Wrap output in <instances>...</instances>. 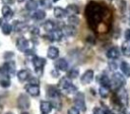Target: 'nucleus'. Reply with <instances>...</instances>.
Segmentation results:
<instances>
[{"mask_svg": "<svg viewBox=\"0 0 130 114\" xmlns=\"http://www.w3.org/2000/svg\"><path fill=\"white\" fill-rule=\"evenodd\" d=\"M85 17L88 23V26L95 31L98 25L102 22L105 16V8L98 2L91 1L85 7Z\"/></svg>", "mask_w": 130, "mask_h": 114, "instance_id": "f257e3e1", "label": "nucleus"}, {"mask_svg": "<svg viewBox=\"0 0 130 114\" xmlns=\"http://www.w3.org/2000/svg\"><path fill=\"white\" fill-rule=\"evenodd\" d=\"M126 83L125 77L122 73L120 72H114L112 77L110 78V88L117 91L121 88H123V86Z\"/></svg>", "mask_w": 130, "mask_h": 114, "instance_id": "f03ea898", "label": "nucleus"}, {"mask_svg": "<svg viewBox=\"0 0 130 114\" xmlns=\"http://www.w3.org/2000/svg\"><path fill=\"white\" fill-rule=\"evenodd\" d=\"M59 88L69 94H73L75 92H77V88L76 86H74L71 82V79H69L67 76H64L61 78L60 82H59Z\"/></svg>", "mask_w": 130, "mask_h": 114, "instance_id": "7ed1b4c3", "label": "nucleus"}, {"mask_svg": "<svg viewBox=\"0 0 130 114\" xmlns=\"http://www.w3.org/2000/svg\"><path fill=\"white\" fill-rule=\"evenodd\" d=\"M16 71V65L15 62L12 60L6 61L3 66L0 68V73H3L5 75V77H9L10 75H13Z\"/></svg>", "mask_w": 130, "mask_h": 114, "instance_id": "20e7f679", "label": "nucleus"}, {"mask_svg": "<svg viewBox=\"0 0 130 114\" xmlns=\"http://www.w3.org/2000/svg\"><path fill=\"white\" fill-rule=\"evenodd\" d=\"M74 107L78 109L79 111H85L86 106H85V99H84V94L83 93H77L74 97Z\"/></svg>", "mask_w": 130, "mask_h": 114, "instance_id": "39448f33", "label": "nucleus"}, {"mask_svg": "<svg viewBox=\"0 0 130 114\" xmlns=\"http://www.w3.org/2000/svg\"><path fill=\"white\" fill-rule=\"evenodd\" d=\"M32 64H34V67H35L36 72L42 73V71H43V69L45 67V64H46V59L43 58V57L35 56L32 58Z\"/></svg>", "mask_w": 130, "mask_h": 114, "instance_id": "423d86ee", "label": "nucleus"}, {"mask_svg": "<svg viewBox=\"0 0 130 114\" xmlns=\"http://www.w3.org/2000/svg\"><path fill=\"white\" fill-rule=\"evenodd\" d=\"M17 105H18V108L21 109V110H26L29 108V105H30V101H29V98L25 95V94H20L17 98Z\"/></svg>", "mask_w": 130, "mask_h": 114, "instance_id": "0eeeda50", "label": "nucleus"}, {"mask_svg": "<svg viewBox=\"0 0 130 114\" xmlns=\"http://www.w3.org/2000/svg\"><path fill=\"white\" fill-rule=\"evenodd\" d=\"M16 47L20 52H25L29 49V42L27 39L21 37L16 41Z\"/></svg>", "mask_w": 130, "mask_h": 114, "instance_id": "6e6552de", "label": "nucleus"}, {"mask_svg": "<svg viewBox=\"0 0 130 114\" xmlns=\"http://www.w3.org/2000/svg\"><path fill=\"white\" fill-rule=\"evenodd\" d=\"M55 67L61 71H67L69 68V63L65 58H58L55 62Z\"/></svg>", "mask_w": 130, "mask_h": 114, "instance_id": "1a4fd4ad", "label": "nucleus"}, {"mask_svg": "<svg viewBox=\"0 0 130 114\" xmlns=\"http://www.w3.org/2000/svg\"><path fill=\"white\" fill-rule=\"evenodd\" d=\"M93 78V70L92 69H87L80 77V82L82 84H88L91 82Z\"/></svg>", "mask_w": 130, "mask_h": 114, "instance_id": "9d476101", "label": "nucleus"}, {"mask_svg": "<svg viewBox=\"0 0 130 114\" xmlns=\"http://www.w3.org/2000/svg\"><path fill=\"white\" fill-rule=\"evenodd\" d=\"M63 36H67V37H73L77 34V31L75 28V26H72V25H64L62 26V30H61Z\"/></svg>", "mask_w": 130, "mask_h": 114, "instance_id": "9b49d317", "label": "nucleus"}, {"mask_svg": "<svg viewBox=\"0 0 130 114\" xmlns=\"http://www.w3.org/2000/svg\"><path fill=\"white\" fill-rule=\"evenodd\" d=\"M25 90L32 97H38L40 95V87H39V84H31V83H29V84H27L25 87Z\"/></svg>", "mask_w": 130, "mask_h": 114, "instance_id": "f8f14e48", "label": "nucleus"}, {"mask_svg": "<svg viewBox=\"0 0 130 114\" xmlns=\"http://www.w3.org/2000/svg\"><path fill=\"white\" fill-rule=\"evenodd\" d=\"M47 96H48L49 98H51L52 100H54V99H59V97H60V92H59V90H58L57 88L50 86V87H48V89H47Z\"/></svg>", "mask_w": 130, "mask_h": 114, "instance_id": "ddd939ff", "label": "nucleus"}, {"mask_svg": "<svg viewBox=\"0 0 130 114\" xmlns=\"http://www.w3.org/2000/svg\"><path fill=\"white\" fill-rule=\"evenodd\" d=\"M47 56L49 59H52V60L57 59L59 56V49L55 46H50L47 51Z\"/></svg>", "mask_w": 130, "mask_h": 114, "instance_id": "4468645a", "label": "nucleus"}, {"mask_svg": "<svg viewBox=\"0 0 130 114\" xmlns=\"http://www.w3.org/2000/svg\"><path fill=\"white\" fill-rule=\"evenodd\" d=\"M106 55H107V57H108L110 60H116L117 58H119L120 52H119V50H118L117 47H112V48H110V49L107 51Z\"/></svg>", "mask_w": 130, "mask_h": 114, "instance_id": "2eb2a0df", "label": "nucleus"}, {"mask_svg": "<svg viewBox=\"0 0 130 114\" xmlns=\"http://www.w3.org/2000/svg\"><path fill=\"white\" fill-rule=\"evenodd\" d=\"M62 37H63V34L60 28H55L53 32H51L49 34L50 41H60L62 39Z\"/></svg>", "mask_w": 130, "mask_h": 114, "instance_id": "dca6fc26", "label": "nucleus"}, {"mask_svg": "<svg viewBox=\"0 0 130 114\" xmlns=\"http://www.w3.org/2000/svg\"><path fill=\"white\" fill-rule=\"evenodd\" d=\"M52 104H51V102H49V101H42L41 102V104H40V109H41V111L43 112V114H48V113H50L51 112V110H52Z\"/></svg>", "mask_w": 130, "mask_h": 114, "instance_id": "f3484780", "label": "nucleus"}, {"mask_svg": "<svg viewBox=\"0 0 130 114\" xmlns=\"http://www.w3.org/2000/svg\"><path fill=\"white\" fill-rule=\"evenodd\" d=\"M65 12H66V14H68L69 16H71V15H76V14L79 13V8H78V6L75 5V4H69V5L66 7Z\"/></svg>", "mask_w": 130, "mask_h": 114, "instance_id": "a211bd4d", "label": "nucleus"}, {"mask_svg": "<svg viewBox=\"0 0 130 114\" xmlns=\"http://www.w3.org/2000/svg\"><path fill=\"white\" fill-rule=\"evenodd\" d=\"M1 12H2V15L3 17L6 19V20H9L10 18H12L13 16V11L11 10V8L8 6V5H4L1 9Z\"/></svg>", "mask_w": 130, "mask_h": 114, "instance_id": "6ab92c4d", "label": "nucleus"}, {"mask_svg": "<svg viewBox=\"0 0 130 114\" xmlns=\"http://www.w3.org/2000/svg\"><path fill=\"white\" fill-rule=\"evenodd\" d=\"M120 69L122 71V73L127 76V77H130V64L126 61H121L120 63Z\"/></svg>", "mask_w": 130, "mask_h": 114, "instance_id": "aec40b11", "label": "nucleus"}, {"mask_svg": "<svg viewBox=\"0 0 130 114\" xmlns=\"http://www.w3.org/2000/svg\"><path fill=\"white\" fill-rule=\"evenodd\" d=\"M121 50L124 56L130 57V41H124L121 45Z\"/></svg>", "mask_w": 130, "mask_h": 114, "instance_id": "412c9836", "label": "nucleus"}, {"mask_svg": "<svg viewBox=\"0 0 130 114\" xmlns=\"http://www.w3.org/2000/svg\"><path fill=\"white\" fill-rule=\"evenodd\" d=\"M54 15H55V17H56V18H59V19L64 18V17L66 16L65 9H64V8H62V7H60V6L55 7V8H54Z\"/></svg>", "mask_w": 130, "mask_h": 114, "instance_id": "4be33fe9", "label": "nucleus"}, {"mask_svg": "<svg viewBox=\"0 0 130 114\" xmlns=\"http://www.w3.org/2000/svg\"><path fill=\"white\" fill-rule=\"evenodd\" d=\"M29 75H30V73H29V70H27V69H21L17 72V77L20 81H24V80L28 79Z\"/></svg>", "mask_w": 130, "mask_h": 114, "instance_id": "5701e85b", "label": "nucleus"}, {"mask_svg": "<svg viewBox=\"0 0 130 114\" xmlns=\"http://www.w3.org/2000/svg\"><path fill=\"white\" fill-rule=\"evenodd\" d=\"M39 6V2L37 0H28L25 4V8L28 11H36L38 9Z\"/></svg>", "mask_w": 130, "mask_h": 114, "instance_id": "b1692460", "label": "nucleus"}, {"mask_svg": "<svg viewBox=\"0 0 130 114\" xmlns=\"http://www.w3.org/2000/svg\"><path fill=\"white\" fill-rule=\"evenodd\" d=\"M55 28H56V24H55V22H54L53 20L49 19V20H46V21H45V23H44V30H45L47 33L50 34V33L53 32Z\"/></svg>", "mask_w": 130, "mask_h": 114, "instance_id": "393cba45", "label": "nucleus"}, {"mask_svg": "<svg viewBox=\"0 0 130 114\" xmlns=\"http://www.w3.org/2000/svg\"><path fill=\"white\" fill-rule=\"evenodd\" d=\"M45 17H46V12L42 9H37L32 14V18L36 20H43Z\"/></svg>", "mask_w": 130, "mask_h": 114, "instance_id": "a878e982", "label": "nucleus"}, {"mask_svg": "<svg viewBox=\"0 0 130 114\" xmlns=\"http://www.w3.org/2000/svg\"><path fill=\"white\" fill-rule=\"evenodd\" d=\"M1 26H2V34L5 35V36L10 35V33L12 32V25H11L10 23H8V22L2 23Z\"/></svg>", "mask_w": 130, "mask_h": 114, "instance_id": "bb28decb", "label": "nucleus"}, {"mask_svg": "<svg viewBox=\"0 0 130 114\" xmlns=\"http://www.w3.org/2000/svg\"><path fill=\"white\" fill-rule=\"evenodd\" d=\"M78 74H79L78 68H77V67H73V68H71V69L68 71L67 77H68L69 79H74V78H76V77L78 76Z\"/></svg>", "mask_w": 130, "mask_h": 114, "instance_id": "cd10ccee", "label": "nucleus"}, {"mask_svg": "<svg viewBox=\"0 0 130 114\" xmlns=\"http://www.w3.org/2000/svg\"><path fill=\"white\" fill-rule=\"evenodd\" d=\"M99 82L101 83V86L109 87V88H110V77H109L107 74H103V75L99 78Z\"/></svg>", "mask_w": 130, "mask_h": 114, "instance_id": "c85d7f7f", "label": "nucleus"}, {"mask_svg": "<svg viewBox=\"0 0 130 114\" xmlns=\"http://www.w3.org/2000/svg\"><path fill=\"white\" fill-rule=\"evenodd\" d=\"M109 93H110V88L109 87H104V86H101L100 89H99V94L102 98H107L109 96Z\"/></svg>", "mask_w": 130, "mask_h": 114, "instance_id": "c756f323", "label": "nucleus"}, {"mask_svg": "<svg viewBox=\"0 0 130 114\" xmlns=\"http://www.w3.org/2000/svg\"><path fill=\"white\" fill-rule=\"evenodd\" d=\"M79 22H80V19L76 15H71V16L68 17V23H69V25H72V26L78 25Z\"/></svg>", "mask_w": 130, "mask_h": 114, "instance_id": "7c9ffc66", "label": "nucleus"}, {"mask_svg": "<svg viewBox=\"0 0 130 114\" xmlns=\"http://www.w3.org/2000/svg\"><path fill=\"white\" fill-rule=\"evenodd\" d=\"M0 86L3 88H8L10 86V79L9 77H4L0 80Z\"/></svg>", "mask_w": 130, "mask_h": 114, "instance_id": "2f4dec72", "label": "nucleus"}, {"mask_svg": "<svg viewBox=\"0 0 130 114\" xmlns=\"http://www.w3.org/2000/svg\"><path fill=\"white\" fill-rule=\"evenodd\" d=\"M40 4L45 8H51L52 7V1L51 0H40Z\"/></svg>", "mask_w": 130, "mask_h": 114, "instance_id": "473e14b6", "label": "nucleus"}, {"mask_svg": "<svg viewBox=\"0 0 130 114\" xmlns=\"http://www.w3.org/2000/svg\"><path fill=\"white\" fill-rule=\"evenodd\" d=\"M117 68H118L117 62H116L115 60H110V61H109V69L112 70V71H114V70H116Z\"/></svg>", "mask_w": 130, "mask_h": 114, "instance_id": "72a5a7b5", "label": "nucleus"}, {"mask_svg": "<svg viewBox=\"0 0 130 114\" xmlns=\"http://www.w3.org/2000/svg\"><path fill=\"white\" fill-rule=\"evenodd\" d=\"M13 56H14V53L11 52V51H9V52H5V53H4V58H5L7 61L11 60Z\"/></svg>", "mask_w": 130, "mask_h": 114, "instance_id": "f704fd0d", "label": "nucleus"}, {"mask_svg": "<svg viewBox=\"0 0 130 114\" xmlns=\"http://www.w3.org/2000/svg\"><path fill=\"white\" fill-rule=\"evenodd\" d=\"M67 114H79V110L76 109L75 107H71V108L68 109Z\"/></svg>", "mask_w": 130, "mask_h": 114, "instance_id": "c9c22d12", "label": "nucleus"}, {"mask_svg": "<svg viewBox=\"0 0 130 114\" xmlns=\"http://www.w3.org/2000/svg\"><path fill=\"white\" fill-rule=\"evenodd\" d=\"M93 114H106V111H105L104 109H102V108L95 107V108L93 109Z\"/></svg>", "mask_w": 130, "mask_h": 114, "instance_id": "e433bc0d", "label": "nucleus"}, {"mask_svg": "<svg viewBox=\"0 0 130 114\" xmlns=\"http://www.w3.org/2000/svg\"><path fill=\"white\" fill-rule=\"evenodd\" d=\"M124 38L125 41H130V28H127L124 33Z\"/></svg>", "mask_w": 130, "mask_h": 114, "instance_id": "4c0bfd02", "label": "nucleus"}, {"mask_svg": "<svg viewBox=\"0 0 130 114\" xmlns=\"http://www.w3.org/2000/svg\"><path fill=\"white\" fill-rule=\"evenodd\" d=\"M39 28L38 27H36V26H34V27H31L30 28V33H31V35H39Z\"/></svg>", "mask_w": 130, "mask_h": 114, "instance_id": "58836bf2", "label": "nucleus"}, {"mask_svg": "<svg viewBox=\"0 0 130 114\" xmlns=\"http://www.w3.org/2000/svg\"><path fill=\"white\" fill-rule=\"evenodd\" d=\"M52 75L56 77V76H58V75H59V73H58V71H56V70H52Z\"/></svg>", "mask_w": 130, "mask_h": 114, "instance_id": "ea45409f", "label": "nucleus"}, {"mask_svg": "<svg viewBox=\"0 0 130 114\" xmlns=\"http://www.w3.org/2000/svg\"><path fill=\"white\" fill-rule=\"evenodd\" d=\"M4 3H8V4H12L14 2V0H3Z\"/></svg>", "mask_w": 130, "mask_h": 114, "instance_id": "a19ab883", "label": "nucleus"}, {"mask_svg": "<svg viewBox=\"0 0 130 114\" xmlns=\"http://www.w3.org/2000/svg\"><path fill=\"white\" fill-rule=\"evenodd\" d=\"M2 23H3V22H2V18H0V26L2 25Z\"/></svg>", "mask_w": 130, "mask_h": 114, "instance_id": "79ce46f5", "label": "nucleus"}, {"mask_svg": "<svg viewBox=\"0 0 130 114\" xmlns=\"http://www.w3.org/2000/svg\"><path fill=\"white\" fill-rule=\"evenodd\" d=\"M23 1H24V0H17V2H19V3H20V2H23Z\"/></svg>", "mask_w": 130, "mask_h": 114, "instance_id": "37998d69", "label": "nucleus"}, {"mask_svg": "<svg viewBox=\"0 0 130 114\" xmlns=\"http://www.w3.org/2000/svg\"><path fill=\"white\" fill-rule=\"evenodd\" d=\"M6 114H13V113H12V112H7Z\"/></svg>", "mask_w": 130, "mask_h": 114, "instance_id": "c03bdc74", "label": "nucleus"}, {"mask_svg": "<svg viewBox=\"0 0 130 114\" xmlns=\"http://www.w3.org/2000/svg\"><path fill=\"white\" fill-rule=\"evenodd\" d=\"M53 2H57V1H59V0H52Z\"/></svg>", "mask_w": 130, "mask_h": 114, "instance_id": "a18cd8bd", "label": "nucleus"}, {"mask_svg": "<svg viewBox=\"0 0 130 114\" xmlns=\"http://www.w3.org/2000/svg\"><path fill=\"white\" fill-rule=\"evenodd\" d=\"M21 114H28L27 112H23V113H21Z\"/></svg>", "mask_w": 130, "mask_h": 114, "instance_id": "49530a36", "label": "nucleus"}]
</instances>
